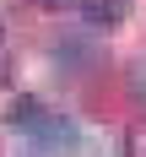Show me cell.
I'll list each match as a JSON object with an SVG mask.
<instances>
[{"label":"cell","mask_w":146,"mask_h":157,"mask_svg":"<svg viewBox=\"0 0 146 157\" xmlns=\"http://www.w3.org/2000/svg\"><path fill=\"white\" fill-rule=\"evenodd\" d=\"M38 152H49V157H70V152H81V130H76V119H65V114H54V109H38L32 114V125L22 130Z\"/></svg>","instance_id":"1"},{"label":"cell","mask_w":146,"mask_h":157,"mask_svg":"<svg viewBox=\"0 0 146 157\" xmlns=\"http://www.w3.org/2000/svg\"><path fill=\"white\" fill-rule=\"evenodd\" d=\"M92 60H97V49L87 38H60L54 44V65L60 71H81V65H92Z\"/></svg>","instance_id":"2"},{"label":"cell","mask_w":146,"mask_h":157,"mask_svg":"<svg viewBox=\"0 0 146 157\" xmlns=\"http://www.w3.org/2000/svg\"><path fill=\"white\" fill-rule=\"evenodd\" d=\"M81 11H87L92 27H119L130 16V0H81Z\"/></svg>","instance_id":"3"},{"label":"cell","mask_w":146,"mask_h":157,"mask_svg":"<svg viewBox=\"0 0 146 157\" xmlns=\"http://www.w3.org/2000/svg\"><path fill=\"white\" fill-rule=\"evenodd\" d=\"M38 109H43L38 98H27V92H16L11 103H6V125H11V130H27V125H32V114H38Z\"/></svg>","instance_id":"4"},{"label":"cell","mask_w":146,"mask_h":157,"mask_svg":"<svg viewBox=\"0 0 146 157\" xmlns=\"http://www.w3.org/2000/svg\"><path fill=\"white\" fill-rule=\"evenodd\" d=\"M130 98L146 103V71H130Z\"/></svg>","instance_id":"5"},{"label":"cell","mask_w":146,"mask_h":157,"mask_svg":"<svg viewBox=\"0 0 146 157\" xmlns=\"http://www.w3.org/2000/svg\"><path fill=\"white\" fill-rule=\"evenodd\" d=\"M38 11H70V6H81V0H32Z\"/></svg>","instance_id":"6"},{"label":"cell","mask_w":146,"mask_h":157,"mask_svg":"<svg viewBox=\"0 0 146 157\" xmlns=\"http://www.w3.org/2000/svg\"><path fill=\"white\" fill-rule=\"evenodd\" d=\"M0 49H6V27H0Z\"/></svg>","instance_id":"7"}]
</instances>
